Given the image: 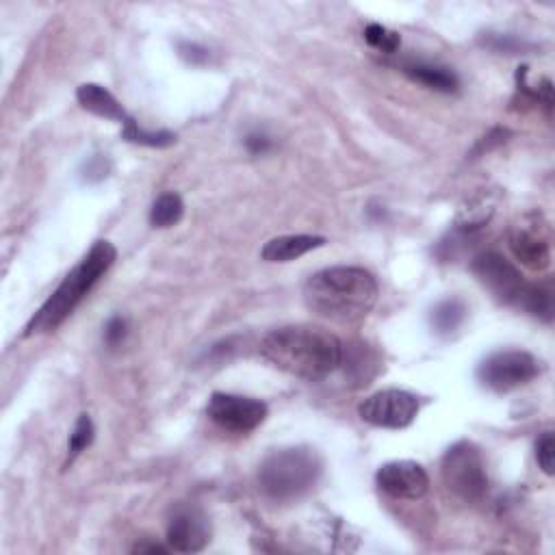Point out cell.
<instances>
[{
  "instance_id": "obj_1",
  "label": "cell",
  "mask_w": 555,
  "mask_h": 555,
  "mask_svg": "<svg viewBox=\"0 0 555 555\" xmlns=\"http://www.w3.org/2000/svg\"><path fill=\"white\" fill-rule=\"evenodd\" d=\"M261 356L289 376L319 382L341 367L343 343L324 326H282L263 339Z\"/></svg>"
},
{
  "instance_id": "obj_2",
  "label": "cell",
  "mask_w": 555,
  "mask_h": 555,
  "mask_svg": "<svg viewBox=\"0 0 555 555\" xmlns=\"http://www.w3.org/2000/svg\"><path fill=\"white\" fill-rule=\"evenodd\" d=\"M380 287L376 276L363 267H328L306 280L304 302L308 311L334 324H360L376 306Z\"/></svg>"
},
{
  "instance_id": "obj_3",
  "label": "cell",
  "mask_w": 555,
  "mask_h": 555,
  "mask_svg": "<svg viewBox=\"0 0 555 555\" xmlns=\"http://www.w3.org/2000/svg\"><path fill=\"white\" fill-rule=\"evenodd\" d=\"M115 258H118V250L111 241H96L83 261L63 278L57 291L31 317L27 328H24V337L29 339L37 337V334L55 332L74 313V308L85 300V295L96 287V282L113 267Z\"/></svg>"
},
{
  "instance_id": "obj_4",
  "label": "cell",
  "mask_w": 555,
  "mask_h": 555,
  "mask_svg": "<svg viewBox=\"0 0 555 555\" xmlns=\"http://www.w3.org/2000/svg\"><path fill=\"white\" fill-rule=\"evenodd\" d=\"M321 469L324 464L311 447L276 449L258 467V488L269 501H298L315 488Z\"/></svg>"
},
{
  "instance_id": "obj_5",
  "label": "cell",
  "mask_w": 555,
  "mask_h": 555,
  "mask_svg": "<svg viewBox=\"0 0 555 555\" xmlns=\"http://www.w3.org/2000/svg\"><path fill=\"white\" fill-rule=\"evenodd\" d=\"M441 475L449 493L467 503L482 501L488 493V473L482 451L469 441H460L447 449L441 462Z\"/></svg>"
},
{
  "instance_id": "obj_6",
  "label": "cell",
  "mask_w": 555,
  "mask_h": 555,
  "mask_svg": "<svg viewBox=\"0 0 555 555\" xmlns=\"http://www.w3.org/2000/svg\"><path fill=\"white\" fill-rule=\"evenodd\" d=\"M540 360L523 350H506L490 354L477 367V380L493 393H510L540 376Z\"/></svg>"
},
{
  "instance_id": "obj_7",
  "label": "cell",
  "mask_w": 555,
  "mask_h": 555,
  "mask_svg": "<svg viewBox=\"0 0 555 555\" xmlns=\"http://www.w3.org/2000/svg\"><path fill=\"white\" fill-rule=\"evenodd\" d=\"M419 399L408 391L384 389L369 395L358 406V417L373 428L384 430H404L419 415Z\"/></svg>"
},
{
  "instance_id": "obj_8",
  "label": "cell",
  "mask_w": 555,
  "mask_h": 555,
  "mask_svg": "<svg viewBox=\"0 0 555 555\" xmlns=\"http://www.w3.org/2000/svg\"><path fill=\"white\" fill-rule=\"evenodd\" d=\"M508 245L516 261L532 271H545L551 265L549 226L538 213H529L514 222Z\"/></svg>"
},
{
  "instance_id": "obj_9",
  "label": "cell",
  "mask_w": 555,
  "mask_h": 555,
  "mask_svg": "<svg viewBox=\"0 0 555 555\" xmlns=\"http://www.w3.org/2000/svg\"><path fill=\"white\" fill-rule=\"evenodd\" d=\"M471 271L501 304H521L527 282L523 280L521 271L516 269L506 256H501L499 252H484L473 258Z\"/></svg>"
},
{
  "instance_id": "obj_10",
  "label": "cell",
  "mask_w": 555,
  "mask_h": 555,
  "mask_svg": "<svg viewBox=\"0 0 555 555\" xmlns=\"http://www.w3.org/2000/svg\"><path fill=\"white\" fill-rule=\"evenodd\" d=\"M206 417L222 430L245 434L256 430L267 419V404L254 397L213 393L206 404Z\"/></svg>"
},
{
  "instance_id": "obj_11",
  "label": "cell",
  "mask_w": 555,
  "mask_h": 555,
  "mask_svg": "<svg viewBox=\"0 0 555 555\" xmlns=\"http://www.w3.org/2000/svg\"><path fill=\"white\" fill-rule=\"evenodd\" d=\"M211 542V523L198 506H176L167 523V545L178 553H198Z\"/></svg>"
},
{
  "instance_id": "obj_12",
  "label": "cell",
  "mask_w": 555,
  "mask_h": 555,
  "mask_svg": "<svg viewBox=\"0 0 555 555\" xmlns=\"http://www.w3.org/2000/svg\"><path fill=\"white\" fill-rule=\"evenodd\" d=\"M376 484L393 499L417 501L428 495L430 475L419 462L412 460H395L386 462L376 473Z\"/></svg>"
},
{
  "instance_id": "obj_13",
  "label": "cell",
  "mask_w": 555,
  "mask_h": 555,
  "mask_svg": "<svg viewBox=\"0 0 555 555\" xmlns=\"http://www.w3.org/2000/svg\"><path fill=\"white\" fill-rule=\"evenodd\" d=\"M321 245H326V237L317 235H285L265 243L261 250L263 261L267 263H291L308 252H313Z\"/></svg>"
},
{
  "instance_id": "obj_14",
  "label": "cell",
  "mask_w": 555,
  "mask_h": 555,
  "mask_svg": "<svg viewBox=\"0 0 555 555\" xmlns=\"http://www.w3.org/2000/svg\"><path fill=\"white\" fill-rule=\"evenodd\" d=\"M76 100H79V105L89 111L98 115V118H107V120H115V122H126L128 115L122 109V105L118 102L107 87H102L98 83H85L79 89H76Z\"/></svg>"
},
{
  "instance_id": "obj_15",
  "label": "cell",
  "mask_w": 555,
  "mask_h": 555,
  "mask_svg": "<svg viewBox=\"0 0 555 555\" xmlns=\"http://www.w3.org/2000/svg\"><path fill=\"white\" fill-rule=\"evenodd\" d=\"M402 72L406 76H410L412 81H417L428 89H434V92H441V94H456L460 87L456 72H451L449 68H443V66H436V63L404 61Z\"/></svg>"
},
{
  "instance_id": "obj_16",
  "label": "cell",
  "mask_w": 555,
  "mask_h": 555,
  "mask_svg": "<svg viewBox=\"0 0 555 555\" xmlns=\"http://www.w3.org/2000/svg\"><path fill=\"white\" fill-rule=\"evenodd\" d=\"M464 319H467V304L458 298H447L432 308L430 324L438 337H451L462 328Z\"/></svg>"
},
{
  "instance_id": "obj_17",
  "label": "cell",
  "mask_w": 555,
  "mask_h": 555,
  "mask_svg": "<svg viewBox=\"0 0 555 555\" xmlns=\"http://www.w3.org/2000/svg\"><path fill=\"white\" fill-rule=\"evenodd\" d=\"M495 215V202L488 198V193H480L460 206L456 215V226L462 232H473L490 222V217Z\"/></svg>"
},
{
  "instance_id": "obj_18",
  "label": "cell",
  "mask_w": 555,
  "mask_h": 555,
  "mask_svg": "<svg viewBox=\"0 0 555 555\" xmlns=\"http://www.w3.org/2000/svg\"><path fill=\"white\" fill-rule=\"evenodd\" d=\"M519 306L529 315H534L549 324V321L553 319V289L549 282H545V285H538V282L529 285L527 282V289L523 293Z\"/></svg>"
},
{
  "instance_id": "obj_19",
  "label": "cell",
  "mask_w": 555,
  "mask_h": 555,
  "mask_svg": "<svg viewBox=\"0 0 555 555\" xmlns=\"http://www.w3.org/2000/svg\"><path fill=\"white\" fill-rule=\"evenodd\" d=\"M185 215V204L178 193H163L150 209V224L154 228H172Z\"/></svg>"
},
{
  "instance_id": "obj_20",
  "label": "cell",
  "mask_w": 555,
  "mask_h": 555,
  "mask_svg": "<svg viewBox=\"0 0 555 555\" xmlns=\"http://www.w3.org/2000/svg\"><path fill=\"white\" fill-rule=\"evenodd\" d=\"M122 137L126 141H131V144L137 146H148V148H170L172 144H176V135L170 131H146V128H141L133 118H128L124 122V131Z\"/></svg>"
},
{
  "instance_id": "obj_21",
  "label": "cell",
  "mask_w": 555,
  "mask_h": 555,
  "mask_svg": "<svg viewBox=\"0 0 555 555\" xmlns=\"http://www.w3.org/2000/svg\"><path fill=\"white\" fill-rule=\"evenodd\" d=\"M94 423L92 419H89V415H81L79 421H76L74 425V430L70 434V443H68V460H66V467H70V464L79 458L83 451L94 443Z\"/></svg>"
},
{
  "instance_id": "obj_22",
  "label": "cell",
  "mask_w": 555,
  "mask_h": 555,
  "mask_svg": "<svg viewBox=\"0 0 555 555\" xmlns=\"http://www.w3.org/2000/svg\"><path fill=\"white\" fill-rule=\"evenodd\" d=\"M365 40L371 48H376L386 55H395L399 46H402V37H399L395 31L382 27V24H369L365 29Z\"/></svg>"
},
{
  "instance_id": "obj_23",
  "label": "cell",
  "mask_w": 555,
  "mask_h": 555,
  "mask_svg": "<svg viewBox=\"0 0 555 555\" xmlns=\"http://www.w3.org/2000/svg\"><path fill=\"white\" fill-rule=\"evenodd\" d=\"M536 460L545 475H553V460H555V438L553 432H545L536 443Z\"/></svg>"
},
{
  "instance_id": "obj_24",
  "label": "cell",
  "mask_w": 555,
  "mask_h": 555,
  "mask_svg": "<svg viewBox=\"0 0 555 555\" xmlns=\"http://www.w3.org/2000/svg\"><path fill=\"white\" fill-rule=\"evenodd\" d=\"M128 337V321L124 317H111L105 326V334H102V339H105V345L109 350H118V347L126 341Z\"/></svg>"
},
{
  "instance_id": "obj_25",
  "label": "cell",
  "mask_w": 555,
  "mask_h": 555,
  "mask_svg": "<svg viewBox=\"0 0 555 555\" xmlns=\"http://www.w3.org/2000/svg\"><path fill=\"white\" fill-rule=\"evenodd\" d=\"M178 50H180V55H183V59L193 63V66H200V63L209 59V50L198 46V44L183 42V44H178Z\"/></svg>"
},
{
  "instance_id": "obj_26",
  "label": "cell",
  "mask_w": 555,
  "mask_h": 555,
  "mask_svg": "<svg viewBox=\"0 0 555 555\" xmlns=\"http://www.w3.org/2000/svg\"><path fill=\"white\" fill-rule=\"evenodd\" d=\"M245 148H248L254 157H258V154H265L271 150V139L265 133H250L245 137Z\"/></svg>"
},
{
  "instance_id": "obj_27",
  "label": "cell",
  "mask_w": 555,
  "mask_h": 555,
  "mask_svg": "<svg viewBox=\"0 0 555 555\" xmlns=\"http://www.w3.org/2000/svg\"><path fill=\"white\" fill-rule=\"evenodd\" d=\"M87 180H102L107 176V172H109V167H107V161L102 159V157H96V159H92L87 163Z\"/></svg>"
},
{
  "instance_id": "obj_28",
  "label": "cell",
  "mask_w": 555,
  "mask_h": 555,
  "mask_svg": "<svg viewBox=\"0 0 555 555\" xmlns=\"http://www.w3.org/2000/svg\"><path fill=\"white\" fill-rule=\"evenodd\" d=\"M167 547H161V545H154V542H141V545L133 547V553H165Z\"/></svg>"
}]
</instances>
